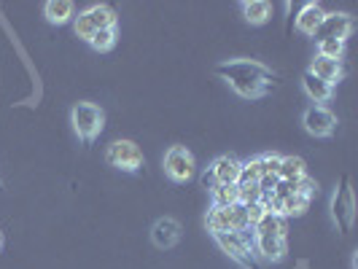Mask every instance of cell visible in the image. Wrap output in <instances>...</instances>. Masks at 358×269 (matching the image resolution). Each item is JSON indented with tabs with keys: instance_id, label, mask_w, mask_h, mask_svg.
<instances>
[{
	"instance_id": "6da1fadb",
	"label": "cell",
	"mask_w": 358,
	"mask_h": 269,
	"mask_svg": "<svg viewBox=\"0 0 358 269\" xmlns=\"http://www.w3.org/2000/svg\"><path fill=\"white\" fill-rule=\"evenodd\" d=\"M219 76L227 78L229 87L237 92L240 97H245V100L261 97L264 92H269V87H272V73L264 65L251 60L224 62V65H219Z\"/></svg>"
},
{
	"instance_id": "7a4b0ae2",
	"label": "cell",
	"mask_w": 358,
	"mask_h": 269,
	"mask_svg": "<svg viewBox=\"0 0 358 269\" xmlns=\"http://www.w3.org/2000/svg\"><path fill=\"white\" fill-rule=\"evenodd\" d=\"M102 108L95 105V103H76L73 105V111H70V124H73V129H76V135L81 138V140H95L100 132H102Z\"/></svg>"
},
{
	"instance_id": "3957f363",
	"label": "cell",
	"mask_w": 358,
	"mask_h": 269,
	"mask_svg": "<svg viewBox=\"0 0 358 269\" xmlns=\"http://www.w3.org/2000/svg\"><path fill=\"white\" fill-rule=\"evenodd\" d=\"M73 30L78 38H84L87 43H89V38L100 30H116V14L108 8V6H92V8H87V11H81L78 17H76V25H73Z\"/></svg>"
},
{
	"instance_id": "277c9868",
	"label": "cell",
	"mask_w": 358,
	"mask_h": 269,
	"mask_svg": "<svg viewBox=\"0 0 358 269\" xmlns=\"http://www.w3.org/2000/svg\"><path fill=\"white\" fill-rule=\"evenodd\" d=\"M216 242L227 250L229 256L245 267H251L254 256H256V235L254 229H243V232H224V235H213Z\"/></svg>"
},
{
	"instance_id": "5b68a950",
	"label": "cell",
	"mask_w": 358,
	"mask_h": 269,
	"mask_svg": "<svg viewBox=\"0 0 358 269\" xmlns=\"http://www.w3.org/2000/svg\"><path fill=\"white\" fill-rule=\"evenodd\" d=\"M105 159H108L111 167L124 170V173H137L143 167V151L132 140H116V143H111Z\"/></svg>"
},
{
	"instance_id": "8992f818",
	"label": "cell",
	"mask_w": 358,
	"mask_h": 269,
	"mask_svg": "<svg viewBox=\"0 0 358 269\" xmlns=\"http://www.w3.org/2000/svg\"><path fill=\"white\" fill-rule=\"evenodd\" d=\"M164 173L175 183H186L194 175V156H192V151L183 149V146H172L164 153Z\"/></svg>"
},
{
	"instance_id": "52a82bcc",
	"label": "cell",
	"mask_w": 358,
	"mask_h": 269,
	"mask_svg": "<svg viewBox=\"0 0 358 269\" xmlns=\"http://www.w3.org/2000/svg\"><path fill=\"white\" fill-rule=\"evenodd\" d=\"M350 32H353V19L348 14H324V19H321L313 38L318 43H324V41H342L345 43V38Z\"/></svg>"
},
{
	"instance_id": "ba28073f",
	"label": "cell",
	"mask_w": 358,
	"mask_h": 269,
	"mask_svg": "<svg viewBox=\"0 0 358 269\" xmlns=\"http://www.w3.org/2000/svg\"><path fill=\"white\" fill-rule=\"evenodd\" d=\"M302 124H304V129L310 132V135H315V138H328V135H334V129H337V116L324 108V105H310L307 111H304V116H302Z\"/></svg>"
},
{
	"instance_id": "9c48e42d",
	"label": "cell",
	"mask_w": 358,
	"mask_h": 269,
	"mask_svg": "<svg viewBox=\"0 0 358 269\" xmlns=\"http://www.w3.org/2000/svg\"><path fill=\"white\" fill-rule=\"evenodd\" d=\"M240 170H243V162L234 159V156H219L210 167V175L216 180V186H232L240 178Z\"/></svg>"
},
{
	"instance_id": "30bf717a",
	"label": "cell",
	"mask_w": 358,
	"mask_h": 269,
	"mask_svg": "<svg viewBox=\"0 0 358 269\" xmlns=\"http://www.w3.org/2000/svg\"><path fill=\"white\" fill-rule=\"evenodd\" d=\"M151 239L157 248H172L181 239V224L175 218H159L151 229Z\"/></svg>"
},
{
	"instance_id": "8fae6325",
	"label": "cell",
	"mask_w": 358,
	"mask_h": 269,
	"mask_svg": "<svg viewBox=\"0 0 358 269\" xmlns=\"http://www.w3.org/2000/svg\"><path fill=\"white\" fill-rule=\"evenodd\" d=\"M310 73L313 76H318L321 81H326L328 87H334L339 78H342V62L339 60H326V57H315L313 65H310Z\"/></svg>"
},
{
	"instance_id": "7c38bea8",
	"label": "cell",
	"mask_w": 358,
	"mask_h": 269,
	"mask_svg": "<svg viewBox=\"0 0 358 269\" xmlns=\"http://www.w3.org/2000/svg\"><path fill=\"white\" fill-rule=\"evenodd\" d=\"M286 237H256V253H261L264 261H283L286 259Z\"/></svg>"
},
{
	"instance_id": "4fadbf2b",
	"label": "cell",
	"mask_w": 358,
	"mask_h": 269,
	"mask_svg": "<svg viewBox=\"0 0 358 269\" xmlns=\"http://www.w3.org/2000/svg\"><path fill=\"white\" fill-rule=\"evenodd\" d=\"M321 19H324V8H321L318 3H307V6L299 11V17H296V30L304 32V35H315Z\"/></svg>"
},
{
	"instance_id": "5bb4252c",
	"label": "cell",
	"mask_w": 358,
	"mask_h": 269,
	"mask_svg": "<svg viewBox=\"0 0 358 269\" xmlns=\"http://www.w3.org/2000/svg\"><path fill=\"white\" fill-rule=\"evenodd\" d=\"M256 237H286V218L275 215V213H264L259 224L254 226Z\"/></svg>"
},
{
	"instance_id": "9a60e30c",
	"label": "cell",
	"mask_w": 358,
	"mask_h": 269,
	"mask_svg": "<svg viewBox=\"0 0 358 269\" xmlns=\"http://www.w3.org/2000/svg\"><path fill=\"white\" fill-rule=\"evenodd\" d=\"M302 87H304L307 97H310L313 103H326V100L331 97V87H328L326 81H321L318 76H313L310 70L302 76Z\"/></svg>"
},
{
	"instance_id": "2e32d148",
	"label": "cell",
	"mask_w": 358,
	"mask_h": 269,
	"mask_svg": "<svg viewBox=\"0 0 358 269\" xmlns=\"http://www.w3.org/2000/svg\"><path fill=\"white\" fill-rule=\"evenodd\" d=\"M43 14H46V19L52 25H65V22H70V17H73V3L70 0H49L43 6Z\"/></svg>"
},
{
	"instance_id": "e0dca14e",
	"label": "cell",
	"mask_w": 358,
	"mask_h": 269,
	"mask_svg": "<svg viewBox=\"0 0 358 269\" xmlns=\"http://www.w3.org/2000/svg\"><path fill=\"white\" fill-rule=\"evenodd\" d=\"M243 14H245V22L264 25L272 17V6L267 0H248V3H243Z\"/></svg>"
},
{
	"instance_id": "ac0fdd59",
	"label": "cell",
	"mask_w": 358,
	"mask_h": 269,
	"mask_svg": "<svg viewBox=\"0 0 358 269\" xmlns=\"http://www.w3.org/2000/svg\"><path fill=\"white\" fill-rule=\"evenodd\" d=\"M307 175V164L299 156H283L280 159V170H278V180H299Z\"/></svg>"
},
{
	"instance_id": "d6986e66",
	"label": "cell",
	"mask_w": 358,
	"mask_h": 269,
	"mask_svg": "<svg viewBox=\"0 0 358 269\" xmlns=\"http://www.w3.org/2000/svg\"><path fill=\"white\" fill-rule=\"evenodd\" d=\"M339 215H345L342 218V229H348L350 221H353V200H350L348 189H342L339 194H334V218H339Z\"/></svg>"
},
{
	"instance_id": "ffe728a7",
	"label": "cell",
	"mask_w": 358,
	"mask_h": 269,
	"mask_svg": "<svg viewBox=\"0 0 358 269\" xmlns=\"http://www.w3.org/2000/svg\"><path fill=\"white\" fill-rule=\"evenodd\" d=\"M213 208H229V205H237L240 202V191L237 186H213Z\"/></svg>"
},
{
	"instance_id": "44dd1931",
	"label": "cell",
	"mask_w": 358,
	"mask_h": 269,
	"mask_svg": "<svg viewBox=\"0 0 358 269\" xmlns=\"http://www.w3.org/2000/svg\"><path fill=\"white\" fill-rule=\"evenodd\" d=\"M310 205V197H302V194H291L280 202V215L289 218V215H302Z\"/></svg>"
},
{
	"instance_id": "7402d4cb",
	"label": "cell",
	"mask_w": 358,
	"mask_h": 269,
	"mask_svg": "<svg viewBox=\"0 0 358 269\" xmlns=\"http://www.w3.org/2000/svg\"><path fill=\"white\" fill-rule=\"evenodd\" d=\"M208 229L213 235H224V232H232L229 226V218H227V208H213L208 213Z\"/></svg>"
},
{
	"instance_id": "603a6c76",
	"label": "cell",
	"mask_w": 358,
	"mask_h": 269,
	"mask_svg": "<svg viewBox=\"0 0 358 269\" xmlns=\"http://www.w3.org/2000/svg\"><path fill=\"white\" fill-rule=\"evenodd\" d=\"M113 43H116V30H100L89 38V46H92L95 52H111Z\"/></svg>"
},
{
	"instance_id": "cb8c5ba5",
	"label": "cell",
	"mask_w": 358,
	"mask_h": 269,
	"mask_svg": "<svg viewBox=\"0 0 358 269\" xmlns=\"http://www.w3.org/2000/svg\"><path fill=\"white\" fill-rule=\"evenodd\" d=\"M342 52H345L342 41H324V43H318V57H326V60H342Z\"/></svg>"
},
{
	"instance_id": "d4e9b609",
	"label": "cell",
	"mask_w": 358,
	"mask_h": 269,
	"mask_svg": "<svg viewBox=\"0 0 358 269\" xmlns=\"http://www.w3.org/2000/svg\"><path fill=\"white\" fill-rule=\"evenodd\" d=\"M280 159H283V156H278V153H267V156H261V173H264V175H278V170H280Z\"/></svg>"
},
{
	"instance_id": "484cf974",
	"label": "cell",
	"mask_w": 358,
	"mask_h": 269,
	"mask_svg": "<svg viewBox=\"0 0 358 269\" xmlns=\"http://www.w3.org/2000/svg\"><path fill=\"white\" fill-rule=\"evenodd\" d=\"M264 213H267V210H264V205H261V202L245 205V215H248V226H251V229H254L261 218H264Z\"/></svg>"
},
{
	"instance_id": "4316f807",
	"label": "cell",
	"mask_w": 358,
	"mask_h": 269,
	"mask_svg": "<svg viewBox=\"0 0 358 269\" xmlns=\"http://www.w3.org/2000/svg\"><path fill=\"white\" fill-rule=\"evenodd\" d=\"M0 248H3V235H0Z\"/></svg>"
},
{
	"instance_id": "83f0119b",
	"label": "cell",
	"mask_w": 358,
	"mask_h": 269,
	"mask_svg": "<svg viewBox=\"0 0 358 269\" xmlns=\"http://www.w3.org/2000/svg\"><path fill=\"white\" fill-rule=\"evenodd\" d=\"M0 189H3V186H0Z\"/></svg>"
}]
</instances>
